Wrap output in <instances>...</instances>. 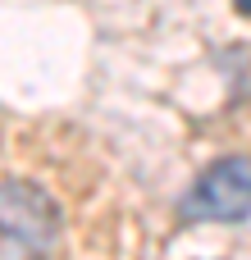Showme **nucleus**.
I'll return each instance as SVG.
<instances>
[{
  "instance_id": "1",
  "label": "nucleus",
  "mask_w": 251,
  "mask_h": 260,
  "mask_svg": "<svg viewBox=\"0 0 251 260\" xmlns=\"http://www.w3.org/2000/svg\"><path fill=\"white\" fill-rule=\"evenodd\" d=\"M59 206L37 183H0V260H37L59 238Z\"/></svg>"
},
{
  "instance_id": "2",
  "label": "nucleus",
  "mask_w": 251,
  "mask_h": 260,
  "mask_svg": "<svg viewBox=\"0 0 251 260\" xmlns=\"http://www.w3.org/2000/svg\"><path fill=\"white\" fill-rule=\"evenodd\" d=\"M178 215L192 224H242V219H251V160H242V155L215 160L192 183Z\"/></svg>"
},
{
  "instance_id": "3",
  "label": "nucleus",
  "mask_w": 251,
  "mask_h": 260,
  "mask_svg": "<svg viewBox=\"0 0 251 260\" xmlns=\"http://www.w3.org/2000/svg\"><path fill=\"white\" fill-rule=\"evenodd\" d=\"M238 14H247V18H251V0H238Z\"/></svg>"
}]
</instances>
